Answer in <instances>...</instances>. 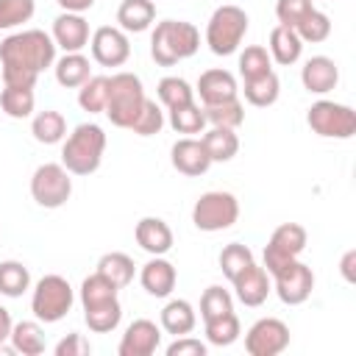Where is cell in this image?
<instances>
[{"label":"cell","mask_w":356,"mask_h":356,"mask_svg":"<svg viewBox=\"0 0 356 356\" xmlns=\"http://www.w3.org/2000/svg\"><path fill=\"white\" fill-rule=\"evenodd\" d=\"M56 64V42L39 28L17 31L0 42L3 86H33L36 78Z\"/></svg>","instance_id":"6da1fadb"},{"label":"cell","mask_w":356,"mask_h":356,"mask_svg":"<svg viewBox=\"0 0 356 356\" xmlns=\"http://www.w3.org/2000/svg\"><path fill=\"white\" fill-rule=\"evenodd\" d=\"M117 292L120 289L108 278H103L97 270L83 278V284H81V306H83V320H86L89 331L108 334V331H114L120 325L122 306H120Z\"/></svg>","instance_id":"7a4b0ae2"},{"label":"cell","mask_w":356,"mask_h":356,"mask_svg":"<svg viewBox=\"0 0 356 356\" xmlns=\"http://www.w3.org/2000/svg\"><path fill=\"white\" fill-rule=\"evenodd\" d=\"M200 47V31L186 19H164L150 33V56L159 67H172Z\"/></svg>","instance_id":"3957f363"},{"label":"cell","mask_w":356,"mask_h":356,"mask_svg":"<svg viewBox=\"0 0 356 356\" xmlns=\"http://www.w3.org/2000/svg\"><path fill=\"white\" fill-rule=\"evenodd\" d=\"M106 150V134L97 122H81L61 145V164L70 175H92Z\"/></svg>","instance_id":"277c9868"},{"label":"cell","mask_w":356,"mask_h":356,"mask_svg":"<svg viewBox=\"0 0 356 356\" xmlns=\"http://www.w3.org/2000/svg\"><path fill=\"white\" fill-rule=\"evenodd\" d=\"M145 89L139 75L134 72H114L108 75V97H106V117L117 128H131L136 114L145 106Z\"/></svg>","instance_id":"5b68a950"},{"label":"cell","mask_w":356,"mask_h":356,"mask_svg":"<svg viewBox=\"0 0 356 356\" xmlns=\"http://www.w3.org/2000/svg\"><path fill=\"white\" fill-rule=\"evenodd\" d=\"M248 14L239 6H217L206 22V44L214 56H231L239 50L248 33Z\"/></svg>","instance_id":"8992f818"},{"label":"cell","mask_w":356,"mask_h":356,"mask_svg":"<svg viewBox=\"0 0 356 356\" xmlns=\"http://www.w3.org/2000/svg\"><path fill=\"white\" fill-rule=\"evenodd\" d=\"M75 303V289L70 286V281L64 275H42L33 286L31 295V312L39 323H58L70 314Z\"/></svg>","instance_id":"52a82bcc"},{"label":"cell","mask_w":356,"mask_h":356,"mask_svg":"<svg viewBox=\"0 0 356 356\" xmlns=\"http://www.w3.org/2000/svg\"><path fill=\"white\" fill-rule=\"evenodd\" d=\"M236 220H239V200L222 189L203 192L192 206V222L197 231H206V234L225 231Z\"/></svg>","instance_id":"ba28073f"},{"label":"cell","mask_w":356,"mask_h":356,"mask_svg":"<svg viewBox=\"0 0 356 356\" xmlns=\"http://www.w3.org/2000/svg\"><path fill=\"white\" fill-rule=\"evenodd\" d=\"M306 122L323 139H350L356 134V111L334 100L312 103L306 111Z\"/></svg>","instance_id":"9c48e42d"},{"label":"cell","mask_w":356,"mask_h":356,"mask_svg":"<svg viewBox=\"0 0 356 356\" xmlns=\"http://www.w3.org/2000/svg\"><path fill=\"white\" fill-rule=\"evenodd\" d=\"M72 195V178L64 164H39L31 175V197L42 209H61Z\"/></svg>","instance_id":"30bf717a"},{"label":"cell","mask_w":356,"mask_h":356,"mask_svg":"<svg viewBox=\"0 0 356 356\" xmlns=\"http://www.w3.org/2000/svg\"><path fill=\"white\" fill-rule=\"evenodd\" d=\"M306 239L309 236H306V228L300 222H281L264 245V270L270 275H275L289 261L300 259V253L306 250Z\"/></svg>","instance_id":"8fae6325"},{"label":"cell","mask_w":356,"mask_h":356,"mask_svg":"<svg viewBox=\"0 0 356 356\" xmlns=\"http://www.w3.org/2000/svg\"><path fill=\"white\" fill-rule=\"evenodd\" d=\"M286 348H289V325L278 317H261L245 334V350L250 356H278Z\"/></svg>","instance_id":"7c38bea8"},{"label":"cell","mask_w":356,"mask_h":356,"mask_svg":"<svg viewBox=\"0 0 356 356\" xmlns=\"http://www.w3.org/2000/svg\"><path fill=\"white\" fill-rule=\"evenodd\" d=\"M270 278H273V284H275L278 300L286 303V306H300V303H306L309 295H312V289H314V273H312V267H309L306 261H300V259L289 261L284 270H278V273L270 275Z\"/></svg>","instance_id":"4fadbf2b"},{"label":"cell","mask_w":356,"mask_h":356,"mask_svg":"<svg viewBox=\"0 0 356 356\" xmlns=\"http://www.w3.org/2000/svg\"><path fill=\"white\" fill-rule=\"evenodd\" d=\"M89 47H92V58L100 67H122L131 58L128 33L122 28H114V25H100L89 36Z\"/></svg>","instance_id":"5bb4252c"},{"label":"cell","mask_w":356,"mask_h":356,"mask_svg":"<svg viewBox=\"0 0 356 356\" xmlns=\"http://www.w3.org/2000/svg\"><path fill=\"white\" fill-rule=\"evenodd\" d=\"M159 345H161V328L153 320L139 317L125 328V334L117 345V353L120 356H153L159 350Z\"/></svg>","instance_id":"9a60e30c"},{"label":"cell","mask_w":356,"mask_h":356,"mask_svg":"<svg viewBox=\"0 0 356 356\" xmlns=\"http://www.w3.org/2000/svg\"><path fill=\"white\" fill-rule=\"evenodd\" d=\"M170 161H172V167H175L181 175H189V178H197V175L209 172V167H211V159H209L203 142L195 139V136L178 139V142L170 147Z\"/></svg>","instance_id":"2e32d148"},{"label":"cell","mask_w":356,"mask_h":356,"mask_svg":"<svg viewBox=\"0 0 356 356\" xmlns=\"http://www.w3.org/2000/svg\"><path fill=\"white\" fill-rule=\"evenodd\" d=\"M53 42L56 47H61L64 53H81L89 44V22L83 19V14H70L61 11L53 19Z\"/></svg>","instance_id":"e0dca14e"},{"label":"cell","mask_w":356,"mask_h":356,"mask_svg":"<svg viewBox=\"0 0 356 356\" xmlns=\"http://www.w3.org/2000/svg\"><path fill=\"white\" fill-rule=\"evenodd\" d=\"M300 83L312 95H328L339 83V67L328 56H312L300 70Z\"/></svg>","instance_id":"ac0fdd59"},{"label":"cell","mask_w":356,"mask_h":356,"mask_svg":"<svg viewBox=\"0 0 356 356\" xmlns=\"http://www.w3.org/2000/svg\"><path fill=\"white\" fill-rule=\"evenodd\" d=\"M175 281H178V270L172 261H167L164 256H153L150 261L142 264L139 270V284L147 295L153 298H167L172 289H175Z\"/></svg>","instance_id":"d6986e66"},{"label":"cell","mask_w":356,"mask_h":356,"mask_svg":"<svg viewBox=\"0 0 356 356\" xmlns=\"http://www.w3.org/2000/svg\"><path fill=\"white\" fill-rule=\"evenodd\" d=\"M234 292H236V300L245 303V306H261L273 289L270 284V273L264 267H259L256 261L250 267H245L234 281Z\"/></svg>","instance_id":"ffe728a7"},{"label":"cell","mask_w":356,"mask_h":356,"mask_svg":"<svg viewBox=\"0 0 356 356\" xmlns=\"http://www.w3.org/2000/svg\"><path fill=\"white\" fill-rule=\"evenodd\" d=\"M134 236H136V245L150 253V256H164L170 253L172 248V228L161 220V217H142L134 228Z\"/></svg>","instance_id":"44dd1931"},{"label":"cell","mask_w":356,"mask_h":356,"mask_svg":"<svg viewBox=\"0 0 356 356\" xmlns=\"http://www.w3.org/2000/svg\"><path fill=\"white\" fill-rule=\"evenodd\" d=\"M195 92L200 95L203 106H214L222 100H234L239 89H236V78L228 70H206L200 72Z\"/></svg>","instance_id":"7402d4cb"},{"label":"cell","mask_w":356,"mask_h":356,"mask_svg":"<svg viewBox=\"0 0 356 356\" xmlns=\"http://www.w3.org/2000/svg\"><path fill=\"white\" fill-rule=\"evenodd\" d=\"M195 325H197V314H195V309H192L189 300L172 298V300L164 303V309H161V328L167 334L184 337V334H192Z\"/></svg>","instance_id":"603a6c76"},{"label":"cell","mask_w":356,"mask_h":356,"mask_svg":"<svg viewBox=\"0 0 356 356\" xmlns=\"http://www.w3.org/2000/svg\"><path fill=\"white\" fill-rule=\"evenodd\" d=\"M156 19V3L153 0H122L117 8V22L125 33H142Z\"/></svg>","instance_id":"cb8c5ba5"},{"label":"cell","mask_w":356,"mask_h":356,"mask_svg":"<svg viewBox=\"0 0 356 356\" xmlns=\"http://www.w3.org/2000/svg\"><path fill=\"white\" fill-rule=\"evenodd\" d=\"M270 58L275 61V64H281V67H289V64H295L298 58H300V53H303V42H300V36L292 31V28H286V25H275L273 31H270Z\"/></svg>","instance_id":"d4e9b609"},{"label":"cell","mask_w":356,"mask_h":356,"mask_svg":"<svg viewBox=\"0 0 356 356\" xmlns=\"http://www.w3.org/2000/svg\"><path fill=\"white\" fill-rule=\"evenodd\" d=\"M200 142H203V147H206L211 164H217V161H231V159L239 153V136H236V131H231V128H214V125H211L209 131H203Z\"/></svg>","instance_id":"484cf974"},{"label":"cell","mask_w":356,"mask_h":356,"mask_svg":"<svg viewBox=\"0 0 356 356\" xmlns=\"http://www.w3.org/2000/svg\"><path fill=\"white\" fill-rule=\"evenodd\" d=\"M31 134L39 145H58L67 136V120L56 108H44L31 120Z\"/></svg>","instance_id":"4316f807"},{"label":"cell","mask_w":356,"mask_h":356,"mask_svg":"<svg viewBox=\"0 0 356 356\" xmlns=\"http://www.w3.org/2000/svg\"><path fill=\"white\" fill-rule=\"evenodd\" d=\"M97 273H100L103 278H108L117 289H122V286H128V284L134 281V275H136V264H134V259H131L128 253L111 250V253H103V256H100V261H97Z\"/></svg>","instance_id":"83f0119b"},{"label":"cell","mask_w":356,"mask_h":356,"mask_svg":"<svg viewBox=\"0 0 356 356\" xmlns=\"http://www.w3.org/2000/svg\"><path fill=\"white\" fill-rule=\"evenodd\" d=\"M8 342L22 356H39V353H44V331H42L39 320H19V323H14Z\"/></svg>","instance_id":"f1b7e54d"},{"label":"cell","mask_w":356,"mask_h":356,"mask_svg":"<svg viewBox=\"0 0 356 356\" xmlns=\"http://www.w3.org/2000/svg\"><path fill=\"white\" fill-rule=\"evenodd\" d=\"M53 72H56V81L64 89H78L92 75L89 72V58L83 53H64L61 58H56Z\"/></svg>","instance_id":"f546056e"},{"label":"cell","mask_w":356,"mask_h":356,"mask_svg":"<svg viewBox=\"0 0 356 356\" xmlns=\"http://www.w3.org/2000/svg\"><path fill=\"white\" fill-rule=\"evenodd\" d=\"M245 100L250 103V106H256V108H267V106H273L275 100H278V95H281V81H278V75L270 70V72H264V75H259V78H250V81H245Z\"/></svg>","instance_id":"4dcf8cb0"},{"label":"cell","mask_w":356,"mask_h":356,"mask_svg":"<svg viewBox=\"0 0 356 356\" xmlns=\"http://www.w3.org/2000/svg\"><path fill=\"white\" fill-rule=\"evenodd\" d=\"M36 106V95L33 86H3L0 89V108L11 117V120H25L33 114Z\"/></svg>","instance_id":"1f68e13d"},{"label":"cell","mask_w":356,"mask_h":356,"mask_svg":"<svg viewBox=\"0 0 356 356\" xmlns=\"http://www.w3.org/2000/svg\"><path fill=\"white\" fill-rule=\"evenodd\" d=\"M167 122L175 134H186V136L206 131V114L195 100L184 103V106H175V108H167Z\"/></svg>","instance_id":"d6a6232c"},{"label":"cell","mask_w":356,"mask_h":356,"mask_svg":"<svg viewBox=\"0 0 356 356\" xmlns=\"http://www.w3.org/2000/svg\"><path fill=\"white\" fill-rule=\"evenodd\" d=\"M108 97V75H89L78 86V106L89 114H103Z\"/></svg>","instance_id":"836d02e7"},{"label":"cell","mask_w":356,"mask_h":356,"mask_svg":"<svg viewBox=\"0 0 356 356\" xmlns=\"http://www.w3.org/2000/svg\"><path fill=\"white\" fill-rule=\"evenodd\" d=\"M206 325V339L209 345H217V348H228L239 339L242 334V325H239V317L234 312L228 314H220V317H211V320H203Z\"/></svg>","instance_id":"e575fe53"},{"label":"cell","mask_w":356,"mask_h":356,"mask_svg":"<svg viewBox=\"0 0 356 356\" xmlns=\"http://www.w3.org/2000/svg\"><path fill=\"white\" fill-rule=\"evenodd\" d=\"M203 114H206V125H214V128L236 131L245 122V106L239 103V97L222 100V103H214V106H203Z\"/></svg>","instance_id":"d590c367"},{"label":"cell","mask_w":356,"mask_h":356,"mask_svg":"<svg viewBox=\"0 0 356 356\" xmlns=\"http://www.w3.org/2000/svg\"><path fill=\"white\" fill-rule=\"evenodd\" d=\"M31 289V273L22 261H0V295L6 298H19Z\"/></svg>","instance_id":"8d00e7d4"},{"label":"cell","mask_w":356,"mask_h":356,"mask_svg":"<svg viewBox=\"0 0 356 356\" xmlns=\"http://www.w3.org/2000/svg\"><path fill=\"white\" fill-rule=\"evenodd\" d=\"M156 95H159V103L164 108H175V106H184V103H192L195 100V89L184 78H178V75L161 78L159 86H156Z\"/></svg>","instance_id":"74e56055"},{"label":"cell","mask_w":356,"mask_h":356,"mask_svg":"<svg viewBox=\"0 0 356 356\" xmlns=\"http://www.w3.org/2000/svg\"><path fill=\"white\" fill-rule=\"evenodd\" d=\"M256 259H253V250L248 248V245H242V242H231V245H225L222 250H220V270H222V275L228 278V281H234L245 267H250Z\"/></svg>","instance_id":"f35d334b"},{"label":"cell","mask_w":356,"mask_h":356,"mask_svg":"<svg viewBox=\"0 0 356 356\" xmlns=\"http://www.w3.org/2000/svg\"><path fill=\"white\" fill-rule=\"evenodd\" d=\"M273 70V58L267 53V47L261 44H248L242 53H239V75L242 81H250V78H259L264 72Z\"/></svg>","instance_id":"ab89813d"},{"label":"cell","mask_w":356,"mask_h":356,"mask_svg":"<svg viewBox=\"0 0 356 356\" xmlns=\"http://www.w3.org/2000/svg\"><path fill=\"white\" fill-rule=\"evenodd\" d=\"M295 33L300 36V42H303V44H306V42H312V44L325 42V39H328V33H331V19H328V14H323L320 8H312V11L298 22Z\"/></svg>","instance_id":"60d3db41"},{"label":"cell","mask_w":356,"mask_h":356,"mask_svg":"<svg viewBox=\"0 0 356 356\" xmlns=\"http://www.w3.org/2000/svg\"><path fill=\"white\" fill-rule=\"evenodd\" d=\"M234 312V298L228 289H222L220 284H211L203 295H200V317L203 320H211V317H220V314H228Z\"/></svg>","instance_id":"b9f144b4"},{"label":"cell","mask_w":356,"mask_h":356,"mask_svg":"<svg viewBox=\"0 0 356 356\" xmlns=\"http://www.w3.org/2000/svg\"><path fill=\"white\" fill-rule=\"evenodd\" d=\"M164 128V111H161V103H156V100H145V106H142V111L136 114V120H134V125L128 128V131H134L136 136H153V134H159Z\"/></svg>","instance_id":"7bdbcfd3"},{"label":"cell","mask_w":356,"mask_h":356,"mask_svg":"<svg viewBox=\"0 0 356 356\" xmlns=\"http://www.w3.org/2000/svg\"><path fill=\"white\" fill-rule=\"evenodd\" d=\"M36 11V0H0V31H11L28 22Z\"/></svg>","instance_id":"ee69618b"},{"label":"cell","mask_w":356,"mask_h":356,"mask_svg":"<svg viewBox=\"0 0 356 356\" xmlns=\"http://www.w3.org/2000/svg\"><path fill=\"white\" fill-rule=\"evenodd\" d=\"M314 8V0H278L275 3V17H278V25H286V28H298V22Z\"/></svg>","instance_id":"f6af8a7d"},{"label":"cell","mask_w":356,"mask_h":356,"mask_svg":"<svg viewBox=\"0 0 356 356\" xmlns=\"http://www.w3.org/2000/svg\"><path fill=\"white\" fill-rule=\"evenodd\" d=\"M206 342L184 334V337H175V342L167 345V356H206Z\"/></svg>","instance_id":"bcb514c9"},{"label":"cell","mask_w":356,"mask_h":356,"mask_svg":"<svg viewBox=\"0 0 356 356\" xmlns=\"http://www.w3.org/2000/svg\"><path fill=\"white\" fill-rule=\"evenodd\" d=\"M92 353V345L83 334H67L58 345H56V356H89Z\"/></svg>","instance_id":"7dc6e473"},{"label":"cell","mask_w":356,"mask_h":356,"mask_svg":"<svg viewBox=\"0 0 356 356\" xmlns=\"http://www.w3.org/2000/svg\"><path fill=\"white\" fill-rule=\"evenodd\" d=\"M61 6V11H70V14H83L95 6V0H56Z\"/></svg>","instance_id":"c3c4849f"},{"label":"cell","mask_w":356,"mask_h":356,"mask_svg":"<svg viewBox=\"0 0 356 356\" xmlns=\"http://www.w3.org/2000/svg\"><path fill=\"white\" fill-rule=\"evenodd\" d=\"M353 261H356V250H348L345 256H342V261H339V270H342V278L348 281V284H353Z\"/></svg>","instance_id":"681fc988"},{"label":"cell","mask_w":356,"mask_h":356,"mask_svg":"<svg viewBox=\"0 0 356 356\" xmlns=\"http://www.w3.org/2000/svg\"><path fill=\"white\" fill-rule=\"evenodd\" d=\"M11 328H14V320H11L8 309H6V306H0V342H8Z\"/></svg>","instance_id":"f907efd6"},{"label":"cell","mask_w":356,"mask_h":356,"mask_svg":"<svg viewBox=\"0 0 356 356\" xmlns=\"http://www.w3.org/2000/svg\"><path fill=\"white\" fill-rule=\"evenodd\" d=\"M17 350H14V345L11 342H0V356H14Z\"/></svg>","instance_id":"816d5d0a"}]
</instances>
